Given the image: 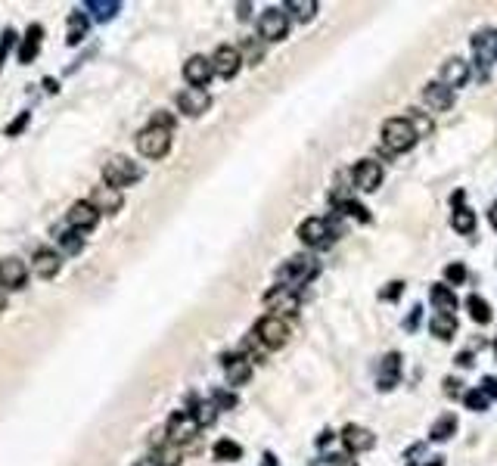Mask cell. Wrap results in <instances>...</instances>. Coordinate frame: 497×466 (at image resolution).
<instances>
[{
    "label": "cell",
    "instance_id": "d6986e66",
    "mask_svg": "<svg viewBox=\"0 0 497 466\" xmlns=\"http://www.w3.org/2000/svg\"><path fill=\"white\" fill-rule=\"evenodd\" d=\"M423 100L435 109V112H448V109L454 106V90L444 88L441 81H429V84L423 88Z\"/></svg>",
    "mask_w": 497,
    "mask_h": 466
},
{
    "label": "cell",
    "instance_id": "6da1fadb",
    "mask_svg": "<svg viewBox=\"0 0 497 466\" xmlns=\"http://www.w3.org/2000/svg\"><path fill=\"white\" fill-rule=\"evenodd\" d=\"M140 177H143V168L137 165L134 159H127V156H115V159H109V162L103 165V184L115 186V190H122V186H134Z\"/></svg>",
    "mask_w": 497,
    "mask_h": 466
},
{
    "label": "cell",
    "instance_id": "b9f144b4",
    "mask_svg": "<svg viewBox=\"0 0 497 466\" xmlns=\"http://www.w3.org/2000/svg\"><path fill=\"white\" fill-rule=\"evenodd\" d=\"M150 125H156V128H165V131H174L177 118L171 115V112H165V109H159V112H156V115L150 118Z\"/></svg>",
    "mask_w": 497,
    "mask_h": 466
},
{
    "label": "cell",
    "instance_id": "f6af8a7d",
    "mask_svg": "<svg viewBox=\"0 0 497 466\" xmlns=\"http://www.w3.org/2000/svg\"><path fill=\"white\" fill-rule=\"evenodd\" d=\"M482 392H485L488 398H497V379H494V376H485V379H482Z\"/></svg>",
    "mask_w": 497,
    "mask_h": 466
},
{
    "label": "cell",
    "instance_id": "7dc6e473",
    "mask_svg": "<svg viewBox=\"0 0 497 466\" xmlns=\"http://www.w3.org/2000/svg\"><path fill=\"white\" fill-rule=\"evenodd\" d=\"M330 460H333V466H357L348 454H336V457H330Z\"/></svg>",
    "mask_w": 497,
    "mask_h": 466
},
{
    "label": "cell",
    "instance_id": "f1b7e54d",
    "mask_svg": "<svg viewBox=\"0 0 497 466\" xmlns=\"http://www.w3.org/2000/svg\"><path fill=\"white\" fill-rule=\"evenodd\" d=\"M451 224H454V231H457V233L469 236V233L476 231V215H473V208L457 206V208H454V215H451Z\"/></svg>",
    "mask_w": 497,
    "mask_h": 466
},
{
    "label": "cell",
    "instance_id": "603a6c76",
    "mask_svg": "<svg viewBox=\"0 0 497 466\" xmlns=\"http://www.w3.org/2000/svg\"><path fill=\"white\" fill-rule=\"evenodd\" d=\"M150 463L152 466H177V463H181V448L171 445V442H162V445L152 448Z\"/></svg>",
    "mask_w": 497,
    "mask_h": 466
},
{
    "label": "cell",
    "instance_id": "7bdbcfd3",
    "mask_svg": "<svg viewBox=\"0 0 497 466\" xmlns=\"http://www.w3.org/2000/svg\"><path fill=\"white\" fill-rule=\"evenodd\" d=\"M401 292H404V283H401V280H395V283H389V286H385V290L380 292V299H385V302H395Z\"/></svg>",
    "mask_w": 497,
    "mask_h": 466
},
{
    "label": "cell",
    "instance_id": "5bb4252c",
    "mask_svg": "<svg viewBox=\"0 0 497 466\" xmlns=\"http://www.w3.org/2000/svg\"><path fill=\"white\" fill-rule=\"evenodd\" d=\"M342 442L351 454H361V451H370L376 445V435L367 426H357V423H348L345 429H342Z\"/></svg>",
    "mask_w": 497,
    "mask_h": 466
},
{
    "label": "cell",
    "instance_id": "ffe728a7",
    "mask_svg": "<svg viewBox=\"0 0 497 466\" xmlns=\"http://www.w3.org/2000/svg\"><path fill=\"white\" fill-rule=\"evenodd\" d=\"M469 81V65L464 63V59H457V56H454V59H448V63H444L441 65V84H444V88H464V84Z\"/></svg>",
    "mask_w": 497,
    "mask_h": 466
},
{
    "label": "cell",
    "instance_id": "d6a6232c",
    "mask_svg": "<svg viewBox=\"0 0 497 466\" xmlns=\"http://www.w3.org/2000/svg\"><path fill=\"white\" fill-rule=\"evenodd\" d=\"M429 329L439 339H451L454 333H457V320H454L451 314H439V317H432V324H429Z\"/></svg>",
    "mask_w": 497,
    "mask_h": 466
},
{
    "label": "cell",
    "instance_id": "836d02e7",
    "mask_svg": "<svg viewBox=\"0 0 497 466\" xmlns=\"http://www.w3.org/2000/svg\"><path fill=\"white\" fill-rule=\"evenodd\" d=\"M239 53H243V63L248 65H258L264 59V41H243V47H239Z\"/></svg>",
    "mask_w": 497,
    "mask_h": 466
},
{
    "label": "cell",
    "instance_id": "680465c9",
    "mask_svg": "<svg viewBox=\"0 0 497 466\" xmlns=\"http://www.w3.org/2000/svg\"><path fill=\"white\" fill-rule=\"evenodd\" d=\"M494 351H497V342H494Z\"/></svg>",
    "mask_w": 497,
    "mask_h": 466
},
{
    "label": "cell",
    "instance_id": "484cf974",
    "mask_svg": "<svg viewBox=\"0 0 497 466\" xmlns=\"http://www.w3.org/2000/svg\"><path fill=\"white\" fill-rule=\"evenodd\" d=\"M56 243H59V255H81L84 252V236L78 231H72V227L59 233Z\"/></svg>",
    "mask_w": 497,
    "mask_h": 466
},
{
    "label": "cell",
    "instance_id": "ac0fdd59",
    "mask_svg": "<svg viewBox=\"0 0 497 466\" xmlns=\"http://www.w3.org/2000/svg\"><path fill=\"white\" fill-rule=\"evenodd\" d=\"M355 184H357V190H364V193H373V190H380V184H382V165L380 162H357L355 165Z\"/></svg>",
    "mask_w": 497,
    "mask_h": 466
},
{
    "label": "cell",
    "instance_id": "bcb514c9",
    "mask_svg": "<svg viewBox=\"0 0 497 466\" xmlns=\"http://www.w3.org/2000/svg\"><path fill=\"white\" fill-rule=\"evenodd\" d=\"M460 386H464V383H460V379H444V392L454 395V398H457L460 392H464V388H460Z\"/></svg>",
    "mask_w": 497,
    "mask_h": 466
},
{
    "label": "cell",
    "instance_id": "681fc988",
    "mask_svg": "<svg viewBox=\"0 0 497 466\" xmlns=\"http://www.w3.org/2000/svg\"><path fill=\"white\" fill-rule=\"evenodd\" d=\"M333 435H336V432H333V429H327V432H320V438H317V445H327V442H333Z\"/></svg>",
    "mask_w": 497,
    "mask_h": 466
},
{
    "label": "cell",
    "instance_id": "60d3db41",
    "mask_svg": "<svg viewBox=\"0 0 497 466\" xmlns=\"http://www.w3.org/2000/svg\"><path fill=\"white\" fill-rule=\"evenodd\" d=\"M16 41H19V38H16V31H13V28H6L4 35H0V69H4V63H6V53H10V50H13V44H16Z\"/></svg>",
    "mask_w": 497,
    "mask_h": 466
},
{
    "label": "cell",
    "instance_id": "f35d334b",
    "mask_svg": "<svg viewBox=\"0 0 497 466\" xmlns=\"http://www.w3.org/2000/svg\"><path fill=\"white\" fill-rule=\"evenodd\" d=\"M464 404H466L469 411H485L488 408V395L482 392V388H473V392L464 395Z\"/></svg>",
    "mask_w": 497,
    "mask_h": 466
},
{
    "label": "cell",
    "instance_id": "74e56055",
    "mask_svg": "<svg viewBox=\"0 0 497 466\" xmlns=\"http://www.w3.org/2000/svg\"><path fill=\"white\" fill-rule=\"evenodd\" d=\"M28 125H31V112H28V109H25V112H19V115H16L10 125H6L4 134H6V137H19V134H22L25 128H28Z\"/></svg>",
    "mask_w": 497,
    "mask_h": 466
},
{
    "label": "cell",
    "instance_id": "c3c4849f",
    "mask_svg": "<svg viewBox=\"0 0 497 466\" xmlns=\"http://www.w3.org/2000/svg\"><path fill=\"white\" fill-rule=\"evenodd\" d=\"M457 364H460V367H473V351H460Z\"/></svg>",
    "mask_w": 497,
    "mask_h": 466
},
{
    "label": "cell",
    "instance_id": "1f68e13d",
    "mask_svg": "<svg viewBox=\"0 0 497 466\" xmlns=\"http://www.w3.org/2000/svg\"><path fill=\"white\" fill-rule=\"evenodd\" d=\"M286 10L293 13L298 22H311L314 13H317V0H289Z\"/></svg>",
    "mask_w": 497,
    "mask_h": 466
},
{
    "label": "cell",
    "instance_id": "3957f363",
    "mask_svg": "<svg viewBox=\"0 0 497 466\" xmlns=\"http://www.w3.org/2000/svg\"><path fill=\"white\" fill-rule=\"evenodd\" d=\"M168 149H171V131L147 125V128L137 134V152L143 159H165Z\"/></svg>",
    "mask_w": 497,
    "mask_h": 466
},
{
    "label": "cell",
    "instance_id": "ba28073f",
    "mask_svg": "<svg viewBox=\"0 0 497 466\" xmlns=\"http://www.w3.org/2000/svg\"><path fill=\"white\" fill-rule=\"evenodd\" d=\"M255 336L261 339V345L264 349H283L286 345V339H289V327L283 324L280 317H261L258 320V327H255Z\"/></svg>",
    "mask_w": 497,
    "mask_h": 466
},
{
    "label": "cell",
    "instance_id": "7c38bea8",
    "mask_svg": "<svg viewBox=\"0 0 497 466\" xmlns=\"http://www.w3.org/2000/svg\"><path fill=\"white\" fill-rule=\"evenodd\" d=\"M31 270L41 280H53L59 270H63V255H59L56 249H50V245H44V249H38L31 255Z\"/></svg>",
    "mask_w": 497,
    "mask_h": 466
},
{
    "label": "cell",
    "instance_id": "11a10c76",
    "mask_svg": "<svg viewBox=\"0 0 497 466\" xmlns=\"http://www.w3.org/2000/svg\"><path fill=\"white\" fill-rule=\"evenodd\" d=\"M4 311H6V292L0 290V314H4Z\"/></svg>",
    "mask_w": 497,
    "mask_h": 466
},
{
    "label": "cell",
    "instance_id": "8d00e7d4",
    "mask_svg": "<svg viewBox=\"0 0 497 466\" xmlns=\"http://www.w3.org/2000/svg\"><path fill=\"white\" fill-rule=\"evenodd\" d=\"M339 208L345 211V215H351V218H357L361 224H370V211H367L361 202H355V199H345V202H339Z\"/></svg>",
    "mask_w": 497,
    "mask_h": 466
},
{
    "label": "cell",
    "instance_id": "30bf717a",
    "mask_svg": "<svg viewBox=\"0 0 497 466\" xmlns=\"http://www.w3.org/2000/svg\"><path fill=\"white\" fill-rule=\"evenodd\" d=\"M184 78L190 88H209V81L215 78V65H211V56H190L184 63Z\"/></svg>",
    "mask_w": 497,
    "mask_h": 466
},
{
    "label": "cell",
    "instance_id": "f5cc1de1",
    "mask_svg": "<svg viewBox=\"0 0 497 466\" xmlns=\"http://www.w3.org/2000/svg\"><path fill=\"white\" fill-rule=\"evenodd\" d=\"M488 221H491V227H494V231H497V202H494V206H491V211H488Z\"/></svg>",
    "mask_w": 497,
    "mask_h": 466
},
{
    "label": "cell",
    "instance_id": "db71d44e",
    "mask_svg": "<svg viewBox=\"0 0 497 466\" xmlns=\"http://www.w3.org/2000/svg\"><path fill=\"white\" fill-rule=\"evenodd\" d=\"M236 10H239V19H248V10H252V6H248V4H239Z\"/></svg>",
    "mask_w": 497,
    "mask_h": 466
},
{
    "label": "cell",
    "instance_id": "4dcf8cb0",
    "mask_svg": "<svg viewBox=\"0 0 497 466\" xmlns=\"http://www.w3.org/2000/svg\"><path fill=\"white\" fill-rule=\"evenodd\" d=\"M466 308H469V317L476 320V324H491V305H488L482 295H469L466 299Z\"/></svg>",
    "mask_w": 497,
    "mask_h": 466
},
{
    "label": "cell",
    "instance_id": "d590c367",
    "mask_svg": "<svg viewBox=\"0 0 497 466\" xmlns=\"http://www.w3.org/2000/svg\"><path fill=\"white\" fill-rule=\"evenodd\" d=\"M211 404H215L218 411H234L239 404V398L234 392H227V388H215V392H211Z\"/></svg>",
    "mask_w": 497,
    "mask_h": 466
},
{
    "label": "cell",
    "instance_id": "2e32d148",
    "mask_svg": "<svg viewBox=\"0 0 497 466\" xmlns=\"http://www.w3.org/2000/svg\"><path fill=\"white\" fill-rule=\"evenodd\" d=\"M298 240L305 245H311V249H320V245L330 243V227L323 218H308V221L298 227Z\"/></svg>",
    "mask_w": 497,
    "mask_h": 466
},
{
    "label": "cell",
    "instance_id": "44dd1931",
    "mask_svg": "<svg viewBox=\"0 0 497 466\" xmlns=\"http://www.w3.org/2000/svg\"><path fill=\"white\" fill-rule=\"evenodd\" d=\"M398 373H401V354L398 351H389L380 364V388L389 392V388L398 386Z\"/></svg>",
    "mask_w": 497,
    "mask_h": 466
},
{
    "label": "cell",
    "instance_id": "816d5d0a",
    "mask_svg": "<svg viewBox=\"0 0 497 466\" xmlns=\"http://www.w3.org/2000/svg\"><path fill=\"white\" fill-rule=\"evenodd\" d=\"M44 90H47V93H56V90H59L56 78H44Z\"/></svg>",
    "mask_w": 497,
    "mask_h": 466
},
{
    "label": "cell",
    "instance_id": "52a82bcc",
    "mask_svg": "<svg viewBox=\"0 0 497 466\" xmlns=\"http://www.w3.org/2000/svg\"><path fill=\"white\" fill-rule=\"evenodd\" d=\"M211 65H215L218 78L230 81V78H236V75H239V69H243V53H239V47L224 44V47H218L215 53H211Z\"/></svg>",
    "mask_w": 497,
    "mask_h": 466
},
{
    "label": "cell",
    "instance_id": "7402d4cb",
    "mask_svg": "<svg viewBox=\"0 0 497 466\" xmlns=\"http://www.w3.org/2000/svg\"><path fill=\"white\" fill-rule=\"evenodd\" d=\"M429 299H432V305H435V311H439V314H451L454 317V311H457V295H454V290H451L448 283L432 286Z\"/></svg>",
    "mask_w": 497,
    "mask_h": 466
},
{
    "label": "cell",
    "instance_id": "8fae6325",
    "mask_svg": "<svg viewBox=\"0 0 497 466\" xmlns=\"http://www.w3.org/2000/svg\"><path fill=\"white\" fill-rule=\"evenodd\" d=\"M209 106H211V97L202 88H184L177 93V109L190 118H199L202 112H209Z\"/></svg>",
    "mask_w": 497,
    "mask_h": 466
},
{
    "label": "cell",
    "instance_id": "4316f807",
    "mask_svg": "<svg viewBox=\"0 0 497 466\" xmlns=\"http://www.w3.org/2000/svg\"><path fill=\"white\" fill-rule=\"evenodd\" d=\"M88 25H90V19L84 13H72V16H68V38H66V44L68 47L81 44L84 35H88Z\"/></svg>",
    "mask_w": 497,
    "mask_h": 466
},
{
    "label": "cell",
    "instance_id": "277c9868",
    "mask_svg": "<svg viewBox=\"0 0 497 466\" xmlns=\"http://www.w3.org/2000/svg\"><path fill=\"white\" fill-rule=\"evenodd\" d=\"M199 423H196V417L190 411H177V413H171L168 423H165V435H168V442L171 445H190L196 435H199Z\"/></svg>",
    "mask_w": 497,
    "mask_h": 466
},
{
    "label": "cell",
    "instance_id": "cb8c5ba5",
    "mask_svg": "<svg viewBox=\"0 0 497 466\" xmlns=\"http://www.w3.org/2000/svg\"><path fill=\"white\" fill-rule=\"evenodd\" d=\"M84 10H88L97 22H109V19H115V13L122 10V4H118V0H88Z\"/></svg>",
    "mask_w": 497,
    "mask_h": 466
},
{
    "label": "cell",
    "instance_id": "8992f818",
    "mask_svg": "<svg viewBox=\"0 0 497 466\" xmlns=\"http://www.w3.org/2000/svg\"><path fill=\"white\" fill-rule=\"evenodd\" d=\"M88 202L100 211V215H115V211H122V206H125V193L115 190V186H109V184H97L90 190Z\"/></svg>",
    "mask_w": 497,
    "mask_h": 466
},
{
    "label": "cell",
    "instance_id": "d4e9b609",
    "mask_svg": "<svg viewBox=\"0 0 497 466\" xmlns=\"http://www.w3.org/2000/svg\"><path fill=\"white\" fill-rule=\"evenodd\" d=\"M196 417V423H199V426H211V423L218 420V408L211 401H199V398L196 395H190V408H187Z\"/></svg>",
    "mask_w": 497,
    "mask_h": 466
},
{
    "label": "cell",
    "instance_id": "9a60e30c",
    "mask_svg": "<svg viewBox=\"0 0 497 466\" xmlns=\"http://www.w3.org/2000/svg\"><path fill=\"white\" fill-rule=\"evenodd\" d=\"M221 364L227 370L230 386H243L252 376V358H246V354H221Z\"/></svg>",
    "mask_w": 497,
    "mask_h": 466
},
{
    "label": "cell",
    "instance_id": "7a4b0ae2",
    "mask_svg": "<svg viewBox=\"0 0 497 466\" xmlns=\"http://www.w3.org/2000/svg\"><path fill=\"white\" fill-rule=\"evenodd\" d=\"M417 140H419V134L410 128L407 118H389L382 125V143L389 152H407L417 147Z\"/></svg>",
    "mask_w": 497,
    "mask_h": 466
},
{
    "label": "cell",
    "instance_id": "9f6ffc18",
    "mask_svg": "<svg viewBox=\"0 0 497 466\" xmlns=\"http://www.w3.org/2000/svg\"><path fill=\"white\" fill-rule=\"evenodd\" d=\"M426 466H444V457H432V463H426Z\"/></svg>",
    "mask_w": 497,
    "mask_h": 466
},
{
    "label": "cell",
    "instance_id": "e575fe53",
    "mask_svg": "<svg viewBox=\"0 0 497 466\" xmlns=\"http://www.w3.org/2000/svg\"><path fill=\"white\" fill-rule=\"evenodd\" d=\"M404 118L410 122V128H414V131L419 134V137L432 131V118H429V115H423L419 109H407V115H404Z\"/></svg>",
    "mask_w": 497,
    "mask_h": 466
},
{
    "label": "cell",
    "instance_id": "5b68a950",
    "mask_svg": "<svg viewBox=\"0 0 497 466\" xmlns=\"http://www.w3.org/2000/svg\"><path fill=\"white\" fill-rule=\"evenodd\" d=\"M28 265L22 258H0V290L4 292H16L28 286Z\"/></svg>",
    "mask_w": 497,
    "mask_h": 466
},
{
    "label": "cell",
    "instance_id": "ab89813d",
    "mask_svg": "<svg viewBox=\"0 0 497 466\" xmlns=\"http://www.w3.org/2000/svg\"><path fill=\"white\" fill-rule=\"evenodd\" d=\"M444 280H448V283H454V286H460V283L466 280V268L460 265V261H454V265L444 268Z\"/></svg>",
    "mask_w": 497,
    "mask_h": 466
},
{
    "label": "cell",
    "instance_id": "ee69618b",
    "mask_svg": "<svg viewBox=\"0 0 497 466\" xmlns=\"http://www.w3.org/2000/svg\"><path fill=\"white\" fill-rule=\"evenodd\" d=\"M419 317H423V308H419V305H417V308L410 311V317L404 320V329H407V333H414V329H417V324H419Z\"/></svg>",
    "mask_w": 497,
    "mask_h": 466
},
{
    "label": "cell",
    "instance_id": "4fadbf2b",
    "mask_svg": "<svg viewBox=\"0 0 497 466\" xmlns=\"http://www.w3.org/2000/svg\"><path fill=\"white\" fill-rule=\"evenodd\" d=\"M286 31H289V19H286V13H280V10H264V16L258 19V35L261 41H283L286 38Z\"/></svg>",
    "mask_w": 497,
    "mask_h": 466
},
{
    "label": "cell",
    "instance_id": "f546056e",
    "mask_svg": "<svg viewBox=\"0 0 497 466\" xmlns=\"http://www.w3.org/2000/svg\"><path fill=\"white\" fill-rule=\"evenodd\" d=\"M454 432H457V417H454V413H444V417L435 420V426L429 429V438L432 442H448Z\"/></svg>",
    "mask_w": 497,
    "mask_h": 466
},
{
    "label": "cell",
    "instance_id": "6f0895ef",
    "mask_svg": "<svg viewBox=\"0 0 497 466\" xmlns=\"http://www.w3.org/2000/svg\"><path fill=\"white\" fill-rule=\"evenodd\" d=\"M494 59H497V31H494Z\"/></svg>",
    "mask_w": 497,
    "mask_h": 466
},
{
    "label": "cell",
    "instance_id": "9c48e42d",
    "mask_svg": "<svg viewBox=\"0 0 497 466\" xmlns=\"http://www.w3.org/2000/svg\"><path fill=\"white\" fill-rule=\"evenodd\" d=\"M100 218H103V215H100V211L90 206L88 199L75 202V206L66 211V224L72 227V231H78V233H90L93 227L100 224Z\"/></svg>",
    "mask_w": 497,
    "mask_h": 466
},
{
    "label": "cell",
    "instance_id": "e0dca14e",
    "mask_svg": "<svg viewBox=\"0 0 497 466\" xmlns=\"http://www.w3.org/2000/svg\"><path fill=\"white\" fill-rule=\"evenodd\" d=\"M41 44H44V28L41 25H28V31L19 38V63L31 65L41 53Z\"/></svg>",
    "mask_w": 497,
    "mask_h": 466
},
{
    "label": "cell",
    "instance_id": "83f0119b",
    "mask_svg": "<svg viewBox=\"0 0 497 466\" xmlns=\"http://www.w3.org/2000/svg\"><path fill=\"white\" fill-rule=\"evenodd\" d=\"M211 454H215V460H221V463H236L239 457H243V448L236 442H230V438H218Z\"/></svg>",
    "mask_w": 497,
    "mask_h": 466
},
{
    "label": "cell",
    "instance_id": "f907efd6",
    "mask_svg": "<svg viewBox=\"0 0 497 466\" xmlns=\"http://www.w3.org/2000/svg\"><path fill=\"white\" fill-rule=\"evenodd\" d=\"M261 466H280V460H277V457H273V454L268 451V454L261 457Z\"/></svg>",
    "mask_w": 497,
    "mask_h": 466
}]
</instances>
